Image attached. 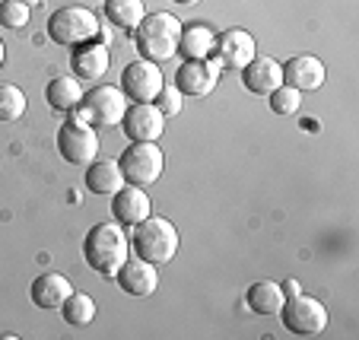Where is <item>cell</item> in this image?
<instances>
[{"label": "cell", "mask_w": 359, "mask_h": 340, "mask_svg": "<svg viewBox=\"0 0 359 340\" xmlns=\"http://www.w3.org/2000/svg\"><path fill=\"white\" fill-rule=\"evenodd\" d=\"M26 105L29 99L20 86H13V83L0 86V121H20L26 115Z\"/></svg>", "instance_id": "cell-25"}, {"label": "cell", "mask_w": 359, "mask_h": 340, "mask_svg": "<svg viewBox=\"0 0 359 340\" xmlns=\"http://www.w3.org/2000/svg\"><path fill=\"white\" fill-rule=\"evenodd\" d=\"M83 258L95 273L115 280L121 264L130 258V238L121 223H99L83 238Z\"/></svg>", "instance_id": "cell-1"}, {"label": "cell", "mask_w": 359, "mask_h": 340, "mask_svg": "<svg viewBox=\"0 0 359 340\" xmlns=\"http://www.w3.org/2000/svg\"><path fill=\"white\" fill-rule=\"evenodd\" d=\"M57 153L70 165H89L93 159H99V130L86 121L70 118L57 128Z\"/></svg>", "instance_id": "cell-7"}, {"label": "cell", "mask_w": 359, "mask_h": 340, "mask_svg": "<svg viewBox=\"0 0 359 340\" xmlns=\"http://www.w3.org/2000/svg\"><path fill=\"white\" fill-rule=\"evenodd\" d=\"M118 165H121L124 178L130 184H140L143 188V184H156V178L163 175L165 156L156 143H130L128 150L121 153Z\"/></svg>", "instance_id": "cell-8"}, {"label": "cell", "mask_w": 359, "mask_h": 340, "mask_svg": "<svg viewBox=\"0 0 359 340\" xmlns=\"http://www.w3.org/2000/svg\"><path fill=\"white\" fill-rule=\"evenodd\" d=\"M175 4H182V7H194V4H201V0H175Z\"/></svg>", "instance_id": "cell-30"}, {"label": "cell", "mask_w": 359, "mask_h": 340, "mask_svg": "<svg viewBox=\"0 0 359 340\" xmlns=\"http://www.w3.org/2000/svg\"><path fill=\"white\" fill-rule=\"evenodd\" d=\"M121 124L130 143H156L165 130V115L156 109V102H134L128 105Z\"/></svg>", "instance_id": "cell-10"}, {"label": "cell", "mask_w": 359, "mask_h": 340, "mask_svg": "<svg viewBox=\"0 0 359 340\" xmlns=\"http://www.w3.org/2000/svg\"><path fill=\"white\" fill-rule=\"evenodd\" d=\"M128 105L130 99L121 86H93L89 93H83V102L74 111V118L93 124V128H118L124 121Z\"/></svg>", "instance_id": "cell-4"}, {"label": "cell", "mask_w": 359, "mask_h": 340, "mask_svg": "<svg viewBox=\"0 0 359 340\" xmlns=\"http://www.w3.org/2000/svg\"><path fill=\"white\" fill-rule=\"evenodd\" d=\"M213 48H217V32H213L207 22L182 26L178 51H182L184 61H203V57H213Z\"/></svg>", "instance_id": "cell-20"}, {"label": "cell", "mask_w": 359, "mask_h": 340, "mask_svg": "<svg viewBox=\"0 0 359 340\" xmlns=\"http://www.w3.org/2000/svg\"><path fill=\"white\" fill-rule=\"evenodd\" d=\"M124 184H128V178H124L118 159H93V163H89L86 188L93 191V194H99V198H111L115 191L124 188Z\"/></svg>", "instance_id": "cell-19"}, {"label": "cell", "mask_w": 359, "mask_h": 340, "mask_svg": "<svg viewBox=\"0 0 359 340\" xmlns=\"http://www.w3.org/2000/svg\"><path fill=\"white\" fill-rule=\"evenodd\" d=\"M296 293H302L296 280H283V296H296Z\"/></svg>", "instance_id": "cell-29"}, {"label": "cell", "mask_w": 359, "mask_h": 340, "mask_svg": "<svg viewBox=\"0 0 359 340\" xmlns=\"http://www.w3.org/2000/svg\"><path fill=\"white\" fill-rule=\"evenodd\" d=\"M70 293H74V286H70V280L61 277V273H41V277L32 280V286H29V299L39 308H61L64 302L70 299Z\"/></svg>", "instance_id": "cell-18"}, {"label": "cell", "mask_w": 359, "mask_h": 340, "mask_svg": "<svg viewBox=\"0 0 359 340\" xmlns=\"http://www.w3.org/2000/svg\"><path fill=\"white\" fill-rule=\"evenodd\" d=\"M105 20L121 32H137L147 20V4L143 0H105Z\"/></svg>", "instance_id": "cell-23"}, {"label": "cell", "mask_w": 359, "mask_h": 340, "mask_svg": "<svg viewBox=\"0 0 359 340\" xmlns=\"http://www.w3.org/2000/svg\"><path fill=\"white\" fill-rule=\"evenodd\" d=\"M130 248H134L137 258H143V261L159 267V264H169V261L178 254L182 236H178V229L165 217H153V213H149L143 223L134 226Z\"/></svg>", "instance_id": "cell-2"}, {"label": "cell", "mask_w": 359, "mask_h": 340, "mask_svg": "<svg viewBox=\"0 0 359 340\" xmlns=\"http://www.w3.org/2000/svg\"><path fill=\"white\" fill-rule=\"evenodd\" d=\"M255 55H258V45L245 29H226V32L217 35L213 61L223 70H242Z\"/></svg>", "instance_id": "cell-12"}, {"label": "cell", "mask_w": 359, "mask_h": 340, "mask_svg": "<svg viewBox=\"0 0 359 340\" xmlns=\"http://www.w3.org/2000/svg\"><path fill=\"white\" fill-rule=\"evenodd\" d=\"M156 109L163 111L165 118H172V115L182 111V93H178L175 83H172V86H163V93L156 95Z\"/></svg>", "instance_id": "cell-28"}, {"label": "cell", "mask_w": 359, "mask_h": 340, "mask_svg": "<svg viewBox=\"0 0 359 340\" xmlns=\"http://www.w3.org/2000/svg\"><path fill=\"white\" fill-rule=\"evenodd\" d=\"M280 318H283V327L290 334H299V337H315L327 327V308L321 306L315 296H286L283 308H280Z\"/></svg>", "instance_id": "cell-6"}, {"label": "cell", "mask_w": 359, "mask_h": 340, "mask_svg": "<svg viewBox=\"0 0 359 340\" xmlns=\"http://www.w3.org/2000/svg\"><path fill=\"white\" fill-rule=\"evenodd\" d=\"M20 4H29V7H39L41 0H20Z\"/></svg>", "instance_id": "cell-32"}, {"label": "cell", "mask_w": 359, "mask_h": 340, "mask_svg": "<svg viewBox=\"0 0 359 340\" xmlns=\"http://www.w3.org/2000/svg\"><path fill=\"white\" fill-rule=\"evenodd\" d=\"M283 286L277 280H258V283L248 286V296H245L248 308L258 315H277L283 308Z\"/></svg>", "instance_id": "cell-22"}, {"label": "cell", "mask_w": 359, "mask_h": 340, "mask_svg": "<svg viewBox=\"0 0 359 340\" xmlns=\"http://www.w3.org/2000/svg\"><path fill=\"white\" fill-rule=\"evenodd\" d=\"M327 70L315 55H296L283 64V83L299 93H315L325 83Z\"/></svg>", "instance_id": "cell-16"}, {"label": "cell", "mask_w": 359, "mask_h": 340, "mask_svg": "<svg viewBox=\"0 0 359 340\" xmlns=\"http://www.w3.org/2000/svg\"><path fill=\"white\" fill-rule=\"evenodd\" d=\"M61 312H64L67 325L86 327L89 321L95 318V302H93V296H86V293H70V299L61 306Z\"/></svg>", "instance_id": "cell-24"}, {"label": "cell", "mask_w": 359, "mask_h": 340, "mask_svg": "<svg viewBox=\"0 0 359 340\" xmlns=\"http://www.w3.org/2000/svg\"><path fill=\"white\" fill-rule=\"evenodd\" d=\"M99 16L93 13L89 7H61L57 13H51L48 20V35L57 45H86V41L99 39Z\"/></svg>", "instance_id": "cell-5"}, {"label": "cell", "mask_w": 359, "mask_h": 340, "mask_svg": "<svg viewBox=\"0 0 359 340\" xmlns=\"http://www.w3.org/2000/svg\"><path fill=\"white\" fill-rule=\"evenodd\" d=\"M111 213H115V219L121 226L134 229L137 223H143V219L149 217V194L140 188V184L128 182L121 191L111 194Z\"/></svg>", "instance_id": "cell-15"}, {"label": "cell", "mask_w": 359, "mask_h": 340, "mask_svg": "<svg viewBox=\"0 0 359 340\" xmlns=\"http://www.w3.org/2000/svg\"><path fill=\"white\" fill-rule=\"evenodd\" d=\"M163 86H165V76L159 70V64L147 61V57H140V61L128 64L121 70V89L130 102H156Z\"/></svg>", "instance_id": "cell-9"}, {"label": "cell", "mask_w": 359, "mask_h": 340, "mask_svg": "<svg viewBox=\"0 0 359 340\" xmlns=\"http://www.w3.org/2000/svg\"><path fill=\"white\" fill-rule=\"evenodd\" d=\"M267 99H271V111H273V115H296L299 105H302V93H299V89H292V86H286V83L273 89Z\"/></svg>", "instance_id": "cell-26"}, {"label": "cell", "mask_w": 359, "mask_h": 340, "mask_svg": "<svg viewBox=\"0 0 359 340\" xmlns=\"http://www.w3.org/2000/svg\"><path fill=\"white\" fill-rule=\"evenodd\" d=\"M45 99L55 111H64V115H74L83 102V89L76 76H55L45 89Z\"/></svg>", "instance_id": "cell-21"}, {"label": "cell", "mask_w": 359, "mask_h": 340, "mask_svg": "<svg viewBox=\"0 0 359 340\" xmlns=\"http://www.w3.org/2000/svg\"><path fill=\"white\" fill-rule=\"evenodd\" d=\"M32 16V7L29 4H20V0H4L0 4V26L4 29H22Z\"/></svg>", "instance_id": "cell-27"}, {"label": "cell", "mask_w": 359, "mask_h": 340, "mask_svg": "<svg viewBox=\"0 0 359 340\" xmlns=\"http://www.w3.org/2000/svg\"><path fill=\"white\" fill-rule=\"evenodd\" d=\"M4 57H7V48H4V41H0V67H4Z\"/></svg>", "instance_id": "cell-31"}, {"label": "cell", "mask_w": 359, "mask_h": 340, "mask_svg": "<svg viewBox=\"0 0 359 340\" xmlns=\"http://www.w3.org/2000/svg\"><path fill=\"white\" fill-rule=\"evenodd\" d=\"M178 39H182V20H175L172 13H153L137 26L134 41L140 57L153 64H163L169 57L178 55Z\"/></svg>", "instance_id": "cell-3"}, {"label": "cell", "mask_w": 359, "mask_h": 340, "mask_svg": "<svg viewBox=\"0 0 359 340\" xmlns=\"http://www.w3.org/2000/svg\"><path fill=\"white\" fill-rule=\"evenodd\" d=\"M242 83L255 95H271L277 86H283V64L267 55H255L242 67Z\"/></svg>", "instance_id": "cell-14"}, {"label": "cell", "mask_w": 359, "mask_h": 340, "mask_svg": "<svg viewBox=\"0 0 359 340\" xmlns=\"http://www.w3.org/2000/svg\"><path fill=\"white\" fill-rule=\"evenodd\" d=\"M109 64H111V55H109V45L102 41H86V45H76V51L70 55V67L80 80H102L109 74Z\"/></svg>", "instance_id": "cell-17"}, {"label": "cell", "mask_w": 359, "mask_h": 340, "mask_svg": "<svg viewBox=\"0 0 359 340\" xmlns=\"http://www.w3.org/2000/svg\"><path fill=\"white\" fill-rule=\"evenodd\" d=\"M219 67L213 57H203V61H184L182 67L175 70V86L182 95H191V99H201V95H210L219 83Z\"/></svg>", "instance_id": "cell-11"}, {"label": "cell", "mask_w": 359, "mask_h": 340, "mask_svg": "<svg viewBox=\"0 0 359 340\" xmlns=\"http://www.w3.org/2000/svg\"><path fill=\"white\" fill-rule=\"evenodd\" d=\"M115 280L128 296H153L159 286V271H156V264H149V261L130 254L121 264V271L115 273Z\"/></svg>", "instance_id": "cell-13"}]
</instances>
